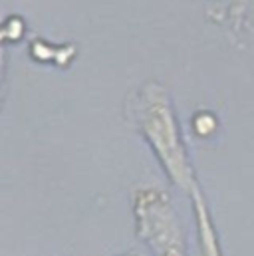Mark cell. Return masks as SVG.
I'll use <instances>...</instances> for the list:
<instances>
[{"instance_id":"4","label":"cell","mask_w":254,"mask_h":256,"mask_svg":"<svg viewBox=\"0 0 254 256\" xmlns=\"http://www.w3.org/2000/svg\"><path fill=\"white\" fill-rule=\"evenodd\" d=\"M192 126H194V131H196L198 135H210V133L216 129V120H214L208 112H200V114L194 116Z\"/></svg>"},{"instance_id":"2","label":"cell","mask_w":254,"mask_h":256,"mask_svg":"<svg viewBox=\"0 0 254 256\" xmlns=\"http://www.w3.org/2000/svg\"><path fill=\"white\" fill-rule=\"evenodd\" d=\"M139 238L155 256H187L185 234L171 196L159 187H141L133 194Z\"/></svg>"},{"instance_id":"1","label":"cell","mask_w":254,"mask_h":256,"mask_svg":"<svg viewBox=\"0 0 254 256\" xmlns=\"http://www.w3.org/2000/svg\"><path fill=\"white\" fill-rule=\"evenodd\" d=\"M129 116L153 149L169 179L189 194L196 191L198 183L169 92L157 82H147L135 92L133 98H129Z\"/></svg>"},{"instance_id":"3","label":"cell","mask_w":254,"mask_h":256,"mask_svg":"<svg viewBox=\"0 0 254 256\" xmlns=\"http://www.w3.org/2000/svg\"><path fill=\"white\" fill-rule=\"evenodd\" d=\"M192 198V208H194V220H196V242H198V252L200 256H222L216 226L212 222L210 210L206 206V200L202 196L200 189L190 192Z\"/></svg>"},{"instance_id":"5","label":"cell","mask_w":254,"mask_h":256,"mask_svg":"<svg viewBox=\"0 0 254 256\" xmlns=\"http://www.w3.org/2000/svg\"><path fill=\"white\" fill-rule=\"evenodd\" d=\"M2 70H4V52L0 50V78H2Z\"/></svg>"},{"instance_id":"6","label":"cell","mask_w":254,"mask_h":256,"mask_svg":"<svg viewBox=\"0 0 254 256\" xmlns=\"http://www.w3.org/2000/svg\"><path fill=\"white\" fill-rule=\"evenodd\" d=\"M118 256H141V254H135V252H126V254H118Z\"/></svg>"}]
</instances>
